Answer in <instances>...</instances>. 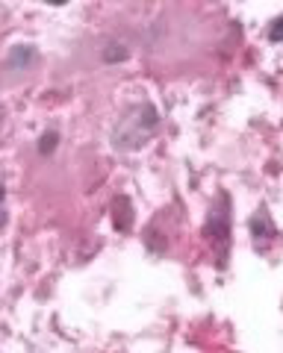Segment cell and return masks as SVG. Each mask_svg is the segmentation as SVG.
I'll list each match as a JSON object with an SVG mask.
<instances>
[{
  "label": "cell",
  "mask_w": 283,
  "mask_h": 353,
  "mask_svg": "<svg viewBox=\"0 0 283 353\" xmlns=\"http://www.w3.org/2000/svg\"><path fill=\"white\" fill-rule=\"evenodd\" d=\"M30 59H32V50L24 48V44H18V48H12V53H9V65H12V68H24Z\"/></svg>",
  "instance_id": "obj_2"
},
{
  "label": "cell",
  "mask_w": 283,
  "mask_h": 353,
  "mask_svg": "<svg viewBox=\"0 0 283 353\" xmlns=\"http://www.w3.org/2000/svg\"><path fill=\"white\" fill-rule=\"evenodd\" d=\"M269 39L271 41H283V18H277L275 24L269 27Z\"/></svg>",
  "instance_id": "obj_5"
},
{
  "label": "cell",
  "mask_w": 283,
  "mask_h": 353,
  "mask_svg": "<svg viewBox=\"0 0 283 353\" xmlns=\"http://www.w3.org/2000/svg\"><path fill=\"white\" fill-rule=\"evenodd\" d=\"M3 197H6V189H3V183H0V203H3Z\"/></svg>",
  "instance_id": "obj_6"
},
{
  "label": "cell",
  "mask_w": 283,
  "mask_h": 353,
  "mask_svg": "<svg viewBox=\"0 0 283 353\" xmlns=\"http://www.w3.org/2000/svg\"><path fill=\"white\" fill-rule=\"evenodd\" d=\"M110 48H113V50H104V59H106V62H121V59L127 57V50L118 48V44H110Z\"/></svg>",
  "instance_id": "obj_4"
},
{
  "label": "cell",
  "mask_w": 283,
  "mask_h": 353,
  "mask_svg": "<svg viewBox=\"0 0 283 353\" xmlns=\"http://www.w3.org/2000/svg\"><path fill=\"white\" fill-rule=\"evenodd\" d=\"M251 233H254V239H271V236H275L271 218L269 215H254L251 218Z\"/></svg>",
  "instance_id": "obj_1"
},
{
  "label": "cell",
  "mask_w": 283,
  "mask_h": 353,
  "mask_svg": "<svg viewBox=\"0 0 283 353\" xmlns=\"http://www.w3.org/2000/svg\"><path fill=\"white\" fill-rule=\"evenodd\" d=\"M57 141H59V136H57V132H45V136H41V141H39V153H41V157H48V153H53V150H57Z\"/></svg>",
  "instance_id": "obj_3"
}]
</instances>
